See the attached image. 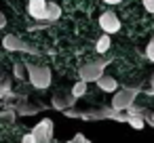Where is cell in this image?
Returning <instances> with one entry per match:
<instances>
[{
	"mask_svg": "<svg viewBox=\"0 0 154 143\" xmlns=\"http://www.w3.org/2000/svg\"><path fill=\"white\" fill-rule=\"evenodd\" d=\"M139 93H141L139 86H125V88H118V91L114 93L112 107L118 109V112H127L131 105H135V99H137Z\"/></svg>",
	"mask_w": 154,
	"mask_h": 143,
	"instance_id": "cell-1",
	"label": "cell"
},
{
	"mask_svg": "<svg viewBox=\"0 0 154 143\" xmlns=\"http://www.w3.org/2000/svg\"><path fill=\"white\" fill-rule=\"evenodd\" d=\"M26 70H28V76H30V82H32V86H36V88H49L51 86V70L49 67H42V65H26Z\"/></svg>",
	"mask_w": 154,
	"mask_h": 143,
	"instance_id": "cell-2",
	"label": "cell"
},
{
	"mask_svg": "<svg viewBox=\"0 0 154 143\" xmlns=\"http://www.w3.org/2000/svg\"><path fill=\"white\" fill-rule=\"evenodd\" d=\"M110 65V59L106 61H93V63H85L80 67V80L85 82H97L103 76V70Z\"/></svg>",
	"mask_w": 154,
	"mask_h": 143,
	"instance_id": "cell-3",
	"label": "cell"
},
{
	"mask_svg": "<svg viewBox=\"0 0 154 143\" xmlns=\"http://www.w3.org/2000/svg\"><path fill=\"white\" fill-rule=\"evenodd\" d=\"M2 46L11 53H30V55H38V49L34 44H28L26 40H21L19 36H5L2 38Z\"/></svg>",
	"mask_w": 154,
	"mask_h": 143,
	"instance_id": "cell-4",
	"label": "cell"
},
{
	"mask_svg": "<svg viewBox=\"0 0 154 143\" xmlns=\"http://www.w3.org/2000/svg\"><path fill=\"white\" fill-rule=\"evenodd\" d=\"M32 135L36 137L38 143H51V139H53V120H49V118L40 120L32 128Z\"/></svg>",
	"mask_w": 154,
	"mask_h": 143,
	"instance_id": "cell-5",
	"label": "cell"
},
{
	"mask_svg": "<svg viewBox=\"0 0 154 143\" xmlns=\"http://www.w3.org/2000/svg\"><path fill=\"white\" fill-rule=\"evenodd\" d=\"M47 0H30L28 2V15L32 17V19H36L38 23H47L49 21V17H47Z\"/></svg>",
	"mask_w": 154,
	"mask_h": 143,
	"instance_id": "cell-6",
	"label": "cell"
},
{
	"mask_svg": "<svg viewBox=\"0 0 154 143\" xmlns=\"http://www.w3.org/2000/svg\"><path fill=\"white\" fill-rule=\"evenodd\" d=\"M99 28H101L106 34H116V32L120 30V19L116 17L114 11H106V13H101V17H99Z\"/></svg>",
	"mask_w": 154,
	"mask_h": 143,
	"instance_id": "cell-7",
	"label": "cell"
},
{
	"mask_svg": "<svg viewBox=\"0 0 154 143\" xmlns=\"http://www.w3.org/2000/svg\"><path fill=\"white\" fill-rule=\"evenodd\" d=\"M76 101H78V99H76L74 95H63V97H61V95H55L51 103H53V107H55L57 112H66V109L74 107Z\"/></svg>",
	"mask_w": 154,
	"mask_h": 143,
	"instance_id": "cell-8",
	"label": "cell"
},
{
	"mask_svg": "<svg viewBox=\"0 0 154 143\" xmlns=\"http://www.w3.org/2000/svg\"><path fill=\"white\" fill-rule=\"evenodd\" d=\"M40 109H42L40 105H34V103H28V101H21V103L15 105L17 116H34V114H38Z\"/></svg>",
	"mask_w": 154,
	"mask_h": 143,
	"instance_id": "cell-9",
	"label": "cell"
},
{
	"mask_svg": "<svg viewBox=\"0 0 154 143\" xmlns=\"http://www.w3.org/2000/svg\"><path fill=\"white\" fill-rule=\"evenodd\" d=\"M97 86H99L103 93H116V91H118V82H116L112 76H106V74L97 80Z\"/></svg>",
	"mask_w": 154,
	"mask_h": 143,
	"instance_id": "cell-10",
	"label": "cell"
},
{
	"mask_svg": "<svg viewBox=\"0 0 154 143\" xmlns=\"http://www.w3.org/2000/svg\"><path fill=\"white\" fill-rule=\"evenodd\" d=\"M110 44H112L110 34H106V32H103V36H99V38H97V42H95V51L101 55V53H106V51L110 49Z\"/></svg>",
	"mask_w": 154,
	"mask_h": 143,
	"instance_id": "cell-11",
	"label": "cell"
},
{
	"mask_svg": "<svg viewBox=\"0 0 154 143\" xmlns=\"http://www.w3.org/2000/svg\"><path fill=\"white\" fill-rule=\"evenodd\" d=\"M47 17H49V23L57 21V19L61 17V9H59V4H55V2H49V4H47Z\"/></svg>",
	"mask_w": 154,
	"mask_h": 143,
	"instance_id": "cell-12",
	"label": "cell"
},
{
	"mask_svg": "<svg viewBox=\"0 0 154 143\" xmlns=\"http://www.w3.org/2000/svg\"><path fill=\"white\" fill-rule=\"evenodd\" d=\"M127 122H129L131 128H135V130H141V128L146 126V118H143V116H129Z\"/></svg>",
	"mask_w": 154,
	"mask_h": 143,
	"instance_id": "cell-13",
	"label": "cell"
},
{
	"mask_svg": "<svg viewBox=\"0 0 154 143\" xmlns=\"http://www.w3.org/2000/svg\"><path fill=\"white\" fill-rule=\"evenodd\" d=\"M85 93H87V82H85V80H80V82H76V84L72 86V95H74L76 99H80Z\"/></svg>",
	"mask_w": 154,
	"mask_h": 143,
	"instance_id": "cell-14",
	"label": "cell"
},
{
	"mask_svg": "<svg viewBox=\"0 0 154 143\" xmlns=\"http://www.w3.org/2000/svg\"><path fill=\"white\" fill-rule=\"evenodd\" d=\"M9 93H11V80L7 78V80H2V82H0V99H5Z\"/></svg>",
	"mask_w": 154,
	"mask_h": 143,
	"instance_id": "cell-15",
	"label": "cell"
},
{
	"mask_svg": "<svg viewBox=\"0 0 154 143\" xmlns=\"http://www.w3.org/2000/svg\"><path fill=\"white\" fill-rule=\"evenodd\" d=\"M143 55H146V59H148V61H154V36L150 38V42H148V46H146V53H143Z\"/></svg>",
	"mask_w": 154,
	"mask_h": 143,
	"instance_id": "cell-16",
	"label": "cell"
},
{
	"mask_svg": "<svg viewBox=\"0 0 154 143\" xmlns=\"http://www.w3.org/2000/svg\"><path fill=\"white\" fill-rule=\"evenodd\" d=\"M17 112L15 109H7V112H0V120H15Z\"/></svg>",
	"mask_w": 154,
	"mask_h": 143,
	"instance_id": "cell-17",
	"label": "cell"
},
{
	"mask_svg": "<svg viewBox=\"0 0 154 143\" xmlns=\"http://www.w3.org/2000/svg\"><path fill=\"white\" fill-rule=\"evenodd\" d=\"M15 76H17V78H26V72H23V63H15Z\"/></svg>",
	"mask_w": 154,
	"mask_h": 143,
	"instance_id": "cell-18",
	"label": "cell"
},
{
	"mask_svg": "<svg viewBox=\"0 0 154 143\" xmlns=\"http://www.w3.org/2000/svg\"><path fill=\"white\" fill-rule=\"evenodd\" d=\"M21 143H38V141H36V137H34L32 133H28V135H23V139H21Z\"/></svg>",
	"mask_w": 154,
	"mask_h": 143,
	"instance_id": "cell-19",
	"label": "cell"
},
{
	"mask_svg": "<svg viewBox=\"0 0 154 143\" xmlns=\"http://www.w3.org/2000/svg\"><path fill=\"white\" fill-rule=\"evenodd\" d=\"M141 2H143V7H146L148 13H154V0H141Z\"/></svg>",
	"mask_w": 154,
	"mask_h": 143,
	"instance_id": "cell-20",
	"label": "cell"
},
{
	"mask_svg": "<svg viewBox=\"0 0 154 143\" xmlns=\"http://www.w3.org/2000/svg\"><path fill=\"white\" fill-rule=\"evenodd\" d=\"M143 118H146V122H148L150 126H154V112H150V114L146 112V116H143Z\"/></svg>",
	"mask_w": 154,
	"mask_h": 143,
	"instance_id": "cell-21",
	"label": "cell"
},
{
	"mask_svg": "<svg viewBox=\"0 0 154 143\" xmlns=\"http://www.w3.org/2000/svg\"><path fill=\"white\" fill-rule=\"evenodd\" d=\"M5 25H7V17H5L2 13H0V30H2Z\"/></svg>",
	"mask_w": 154,
	"mask_h": 143,
	"instance_id": "cell-22",
	"label": "cell"
},
{
	"mask_svg": "<svg viewBox=\"0 0 154 143\" xmlns=\"http://www.w3.org/2000/svg\"><path fill=\"white\" fill-rule=\"evenodd\" d=\"M106 4H118V2H122V0H103Z\"/></svg>",
	"mask_w": 154,
	"mask_h": 143,
	"instance_id": "cell-23",
	"label": "cell"
},
{
	"mask_svg": "<svg viewBox=\"0 0 154 143\" xmlns=\"http://www.w3.org/2000/svg\"><path fill=\"white\" fill-rule=\"evenodd\" d=\"M150 86H152V93H154V74H152V78H150Z\"/></svg>",
	"mask_w": 154,
	"mask_h": 143,
	"instance_id": "cell-24",
	"label": "cell"
},
{
	"mask_svg": "<svg viewBox=\"0 0 154 143\" xmlns=\"http://www.w3.org/2000/svg\"><path fill=\"white\" fill-rule=\"evenodd\" d=\"M2 80H7V76H5L2 72H0V82H2Z\"/></svg>",
	"mask_w": 154,
	"mask_h": 143,
	"instance_id": "cell-25",
	"label": "cell"
},
{
	"mask_svg": "<svg viewBox=\"0 0 154 143\" xmlns=\"http://www.w3.org/2000/svg\"><path fill=\"white\" fill-rule=\"evenodd\" d=\"M80 143H91V141H89V139H85V141H80Z\"/></svg>",
	"mask_w": 154,
	"mask_h": 143,
	"instance_id": "cell-26",
	"label": "cell"
}]
</instances>
